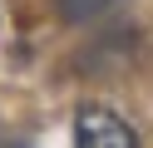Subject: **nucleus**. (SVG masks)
<instances>
[{
    "mask_svg": "<svg viewBox=\"0 0 153 148\" xmlns=\"http://www.w3.org/2000/svg\"><path fill=\"white\" fill-rule=\"evenodd\" d=\"M74 138H79L84 148H133V143H138V133L128 128V118H119L114 109H104V104L79 109V118H74Z\"/></svg>",
    "mask_w": 153,
    "mask_h": 148,
    "instance_id": "1",
    "label": "nucleus"
},
{
    "mask_svg": "<svg viewBox=\"0 0 153 148\" xmlns=\"http://www.w3.org/2000/svg\"><path fill=\"white\" fill-rule=\"evenodd\" d=\"M64 10H69L74 20H84V15H99V10H109V5H119V0H59Z\"/></svg>",
    "mask_w": 153,
    "mask_h": 148,
    "instance_id": "2",
    "label": "nucleus"
}]
</instances>
